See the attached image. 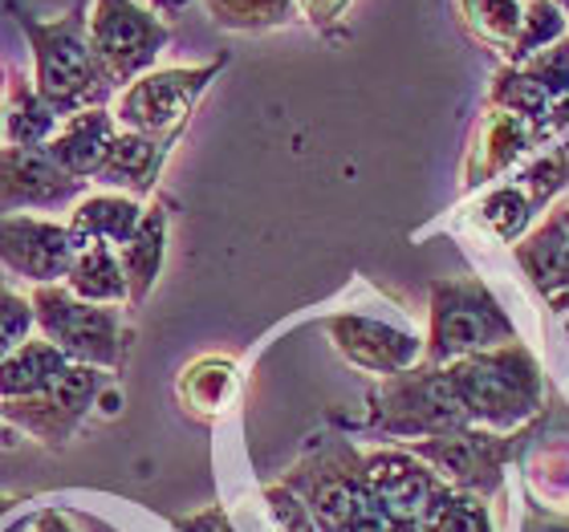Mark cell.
Wrapping results in <instances>:
<instances>
[{"label":"cell","mask_w":569,"mask_h":532,"mask_svg":"<svg viewBox=\"0 0 569 532\" xmlns=\"http://www.w3.org/2000/svg\"><path fill=\"white\" fill-rule=\"evenodd\" d=\"M82 179L66 175L46 147H0V215L53 212L78 203Z\"/></svg>","instance_id":"52a82bcc"},{"label":"cell","mask_w":569,"mask_h":532,"mask_svg":"<svg viewBox=\"0 0 569 532\" xmlns=\"http://www.w3.org/2000/svg\"><path fill=\"white\" fill-rule=\"evenodd\" d=\"M203 9L220 29H244V33L297 21L293 0H203Z\"/></svg>","instance_id":"ac0fdd59"},{"label":"cell","mask_w":569,"mask_h":532,"mask_svg":"<svg viewBox=\"0 0 569 532\" xmlns=\"http://www.w3.org/2000/svg\"><path fill=\"white\" fill-rule=\"evenodd\" d=\"M114 134H119V122H114V114H110L107 107L82 110V114H70V119L53 131V139L46 142V154L66 171V175L86 183V179H94V171L102 167Z\"/></svg>","instance_id":"30bf717a"},{"label":"cell","mask_w":569,"mask_h":532,"mask_svg":"<svg viewBox=\"0 0 569 532\" xmlns=\"http://www.w3.org/2000/svg\"><path fill=\"white\" fill-rule=\"evenodd\" d=\"M0 131L9 139V147H46L58 131V114L41 102V94L33 90V82L12 78L4 90V119Z\"/></svg>","instance_id":"2e32d148"},{"label":"cell","mask_w":569,"mask_h":532,"mask_svg":"<svg viewBox=\"0 0 569 532\" xmlns=\"http://www.w3.org/2000/svg\"><path fill=\"white\" fill-rule=\"evenodd\" d=\"M9 12L17 17L24 46L33 53V90L58 119H70V114L107 102L110 86L98 70L94 49H90V9L86 4H78L58 21H41L33 12H24L17 0L9 4Z\"/></svg>","instance_id":"6da1fadb"},{"label":"cell","mask_w":569,"mask_h":532,"mask_svg":"<svg viewBox=\"0 0 569 532\" xmlns=\"http://www.w3.org/2000/svg\"><path fill=\"white\" fill-rule=\"evenodd\" d=\"M70 367L73 362L61 354L58 345H49L46 338H29V342H21L4 362H0V402L41 394Z\"/></svg>","instance_id":"4fadbf2b"},{"label":"cell","mask_w":569,"mask_h":532,"mask_svg":"<svg viewBox=\"0 0 569 532\" xmlns=\"http://www.w3.org/2000/svg\"><path fill=\"white\" fill-rule=\"evenodd\" d=\"M33 305H29V297H17L12 289L0 284V362L17 350L21 342L33 338Z\"/></svg>","instance_id":"d6986e66"},{"label":"cell","mask_w":569,"mask_h":532,"mask_svg":"<svg viewBox=\"0 0 569 532\" xmlns=\"http://www.w3.org/2000/svg\"><path fill=\"white\" fill-rule=\"evenodd\" d=\"M82 249L70 224L41 215H0V264L33 284H58Z\"/></svg>","instance_id":"8992f818"},{"label":"cell","mask_w":569,"mask_h":532,"mask_svg":"<svg viewBox=\"0 0 569 532\" xmlns=\"http://www.w3.org/2000/svg\"><path fill=\"white\" fill-rule=\"evenodd\" d=\"M224 58L208 61V66H176V70H151L134 78L114 102V122L122 131L151 134V139H176L179 127L188 122L191 107L200 102Z\"/></svg>","instance_id":"277c9868"},{"label":"cell","mask_w":569,"mask_h":532,"mask_svg":"<svg viewBox=\"0 0 569 532\" xmlns=\"http://www.w3.org/2000/svg\"><path fill=\"white\" fill-rule=\"evenodd\" d=\"M237 382H240V374L228 358H200V362H191V367L183 370L179 399L188 402L191 411L216 414L237 399Z\"/></svg>","instance_id":"e0dca14e"},{"label":"cell","mask_w":569,"mask_h":532,"mask_svg":"<svg viewBox=\"0 0 569 532\" xmlns=\"http://www.w3.org/2000/svg\"><path fill=\"white\" fill-rule=\"evenodd\" d=\"M66 289L90 305H122L127 301V277H122L119 252L110 244H82L73 252L66 272Z\"/></svg>","instance_id":"9a60e30c"},{"label":"cell","mask_w":569,"mask_h":532,"mask_svg":"<svg viewBox=\"0 0 569 532\" xmlns=\"http://www.w3.org/2000/svg\"><path fill=\"white\" fill-rule=\"evenodd\" d=\"M102 387H107V374H102V370L78 367V362H73V367L41 394L0 402V414L12 419L17 426H24V431L41 435L46 443H61V439L78 426V419L98 402Z\"/></svg>","instance_id":"5b68a950"},{"label":"cell","mask_w":569,"mask_h":532,"mask_svg":"<svg viewBox=\"0 0 569 532\" xmlns=\"http://www.w3.org/2000/svg\"><path fill=\"white\" fill-rule=\"evenodd\" d=\"M488 345V301L480 289L439 284L431 313V358H451Z\"/></svg>","instance_id":"9c48e42d"},{"label":"cell","mask_w":569,"mask_h":532,"mask_svg":"<svg viewBox=\"0 0 569 532\" xmlns=\"http://www.w3.org/2000/svg\"><path fill=\"white\" fill-rule=\"evenodd\" d=\"M163 244H167L163 208H147L139 228L114 249L119 252L122 277H127V301H131V305H139L142 297L151 293L154 277H159V269H163Z\"/></svg>","instance_id":"5bb4252c"},{"label":"cell","mask_w":569,"mask_h":532,"mask_svg":"<svg viewBox=\"0 0 569 532\" xmlns=\"http://www.w3.org/2000/svg\"><path fill=\"white\" fill-rule=\"evenodd\" d=\"M293 4H297V17H306L309 24L326 29L330 21H338V17H342L350 0H293Z\"/></svg>","instance_id":"44dd1931"},{"label":"cell","mask_w":569,"mask_h":532,"mask_svg":"<svg viewBox=\"0 0 569 532\" xmlns=\"http://www.w3.org/2000/svg\"><path fill=\"white\" fill-rule=\"evenodd\" d=\"M330 333H333V342H338V350H342L355 367L375 370V374H399V370L411 367L419 354V342L411 333L391 330V325L370 321V318H333Z\"/></svg>","instance_id":"ba28073f"},{"label":"cell","mask_w":569,"mask_h":532,"mask_svg":"<svg viewBox=\"0 0 569 532\" xmlns=\"http://www.w3.org/2000/svg\"><path fill=\"white\" fill-rule=\"evenodd\" d=\"M4 90H9V82H4V73H0V119H4Z\"/></svg>","instance_id":"7402d4cb"},{"label":"cell","mask_w":569,"mask_h":532,"mask_svg":"<svg viewBox=\"0 0 569 532\" xmlns=\"http://www.w3.org/2000/svg\"><path fill=\"white\" fill-rule=\"evenodd\" d=\"M167 147L171 139H151V134H134L119 131L110 142L107 159L94 171L98 183H107L110 191H122V195H134L139 200L142 191L154 188V179L163 171Z\"/></svg>","instance_id":"8fae6325"},{"label":"cell","mask_w":569,"mask_h":532,"mask_svg":"<svg viewBox=\"0 0 569 532\" xmlns=\"http://www.w3.org/2000/svg\"><path fill=\"white\" fill-rule=\"evenodd\" d=\"M463 12L472 29H480L485 37H509L521 24L517 0H463Z\"/></svg>","instance_id":"ffe728a7"},{"label":"cell","mask_w":569,"mask_h":532,"mask_svg":"<svg viewBox=\"0 0 569 532\" xmlns=\"http://www.w3.org/2000/svg\"><path fill=\"white\" fill-rule=\"evenodd\" d=\"M167 24L139 0H94L90 4V49L110 90H127L134 78L151 73L167 46Z\"/></svg>","instance_id":"3957f363"},{"label":"cell","mask_w":569,"mask_h":532,"mask_svg":"<svg viewBox=\"0 0 569 532\" xmlns=\"http://www.w3.org/2000/svg\"><path fill=\"white\" fill-rule=\"evenodd\" d=\"M139 220L142 208L134 195L98 191V195H86V200L73 203L70 232L78 237V244H110V249H119L122 240L139 228Z\"/></svg>","instance_id":"7c38bea8"},{"label":"cell","mask_w":569,"mask_h":532,"mask_svg":"<svg viewBox=\"0 0 569 532\" xmlns=\"http://www.w3.org/2000/svg\"><path fill=\"white\" fill-rule=\"evenodd\" d=\"M33 321L49 345H58L61 354L78 367H122V321L110 305H90L82 297H73L66 284H37L33 297Z\"/></svg>","instance_id":"7a4b0ae2"}]
</instances>
